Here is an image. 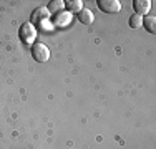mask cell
I'll use <instances>...</instances> for the list:
<instances>
[{"label":"cell","instance_id":"5b68a950","mask_svg":"<svg viewBox=\"0 0 156 149\" xmlns=\"http://www.w3.org/2000/svg\"><path fill=\"white\" fill-rule=\"evenodd\" d=\"M151 0H135L133 2V9H135V13L136 15H148L151 10Z\"/></svg>","mask_w":156,"mask_h":149},{"label":"cell","instance_id":"277c9868","mask_svg":"<svg viewBox=\"0 0 156 149\" xmlns=\"http://www.w3.org/2000/svg\"><path fill=\"white\" fill-rule=\"evenodd\" d=\"M50 17H51V13L48 12L47 7H38V9L32 13V23H40L42 25L43 22H47Z\"/></svg>","mask_w":156,"mask_h":149},{"label":"cell","instance_id":"8992f818","mask_svg":"<svg viewBox=\"0 0 156 149\" xmlns=\"http://www.w3.org/2000/svg\"><path fill=\"white\" fill-rule=\"evenodd\" d=\"M70 22H72V13L70 12H60V13H57V17L53 18V23L55 25H58V27H65V25H68Z\"/></svg>","mask_w":156,"mask_h":149},{"label":"cell","instance_id":"6da1fadb","mask_svg":"<svg viewBox=\"0 0 156 149\" xmlns=\"http://www.w3.org/2000/svg\"><path fill=\"white\" fill-rule=\"evenodd\" d=\"M18 36H20V42L25 45H33L37 38V28L32 22H25L22 23L20 30H18Z\"/></svg>","mask_w":156,"mask_h":149},{"label":"cell","instance_id":"52a82bcc","mask_svg":"<svg viewBox=\"0 0 156 149\" xmlns=\"http://www.w3.org/2000/svg\"><path fill=\"white\" fill-rule=\"evenodd\" d=\"M78 20L85 25H91L95 20V13L91 12L90 9H83L81 12H78Z\"/></svg>","mask_w":156,"mask_h":149},{"label":"cell","instance_id":"ba28073f","mask_svg":"<svg viewBox=\"0 0 156 149\" xmlns=\"http://www.w3.org/2000/svg\"><path fill=\"white\" fill-rule=\"evenodd\" d=\"M65 9H68L70 13H78V12H81L85 7H83V2H81V0H70V2L65 3Z\"/></svg>","mask_w":156,"mask_h":149},{"label":"cell","instance_id":"7a4b0ae2","mask_svg":"<svg viewBox=\"0 0 156 149\" xmlns=\"http://www.w3.org/2000/svg\"><path fill=\"white\" fill-rule=\"evenodd\" d=\"M30 53H32L33 60L38 61V63H45V61L50 60V48H48L45 43H42V42H35V43H33Z\"/></svg>","mask_w":156,"mask_h":149},{"label":"cell","instance_id":"3957f363","mask_svg":"<svg viewBox=\"0 0 156 149\" xmlns=\"http://www.w3.org/2000/svg\"><path fill=\"white\" fill-rule=\"evenodd\" d=\"M98 9L105 13H118L121 10V2L120 0H96Z\"/></svg>","mask_w":156,"mask_h":149},{"label":"cell","instance_id":"30bf717a","mask_svg":"<svg viewBox=\"0 0 156 149\" xmlns=\"http://www.w3.org/2000/svg\"><path fill=\"white\" fill-rule=\"evenodd\" d=\"M143 27L148 30L150 33L156 32V18L153 15H148V17H143Z\"/></svg>","mask_w":156,"mask_h":149},{"label":"cell","instance_id":"8fae6325","mask_svg":"<svg viewBox=\"0 0 156 149\" xmlns=\"http://www.w3.org/2000/svg\"><path fill=\"white\" fill-rule=\"evenodd\" d=\"M128 25L131 27L133 30H138L143 27V17L141 15H136V13H133L131 17H129V20H128Z\"/></svg>","mask_w":156,"mask_h":149},{"label":"cell","instance_id":"9c48e42d","mask_svg":"<svg viewBox=\"0 0 156 149\" xmlns=\"http://www.w3.org/2000/svg\"><path fill=\"white\" fill-rule=\"evenodd\" d=\"M47 9L50 13H60L65 10V2H63V0H51Z\"/></svg>","mask_w":156,"mask_h":149}]
</instances>
